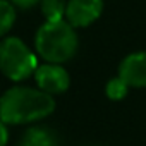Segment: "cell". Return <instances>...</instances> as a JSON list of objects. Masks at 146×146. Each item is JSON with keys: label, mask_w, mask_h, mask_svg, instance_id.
Listing matches in <instances>:
<instances>
[{"label": "cell", "mask_w": 146, "mask_h": 146, "mask_svg": "<svg viewBox=\"0 0 146 146\" xmlns=\"http://www.w3.org/2000/svg\"><path fill=\"white\" fill-rule=\"evenodd\" d=\"M55 110L53 95L40 88L12 86L0 96V119L5 124H29L52 115Z\"/></svg>", "instance_id": "obj_1"}, {"label": "cell", "mask_w": 146, "mask_h": 146, "mask_svg": "<svg viewBox=\"0 0 146 146\" xmlns=\"http://www.w3.org/2000/svg\"><path fill=\"white\" fill-rule=\"evenodd\" d=\"M79 38L69 21H45L35 35V50L45 62L65 64L78 53Z\"/></svg>", "instance_id": "obj_2"}, {"label": "cell", "mask_w": 146, "mask_h": 146, "mask_svg": "<svg viewBox=\"0 0 146 146\" xmlns=\"http://www.w3.org/2000/svg\"><path fill=\"white\" fill-rule=\"evenodd\" d=\"M38 57L17 36H4L0 41V72L11 81L21 83L35 76Z\"/></svg>", "instance_id": "obj_3"}, {"label": "cell", "mask_w": 146, "mask_h": 146, "mask_svg": "<svg viewBox=\"0 0 146 146\" xmlns=\"http://www.w3.org/2000/svg\"><path fill=\"white\" fill-rule=\"evenodd\" d=\"M35 81L41 91L50 95H62L70 86L69 72L62 67V64H53V62L38 65V69L35 70Z\"/></svg>", "instance_id": "obj_4"}, {"label": "cell", "mask_w": 146, "mask_h": 146, "mask_svg": "<svg viewBox=\"0 0 146 146\" xmlns=\"http://www.w3.org/2000/svg\"><path fill=\"white\" fill-rule=\"evenodd\" d=\"M103 12V0H67L65 21H69L76 29L88 28Z\"/></svg>", "instance_id": "obj_5"}, {"label": "cell", "mask_w": 146, "mask_h": 146, "mask_svg": "<svg viewBox=\"0 0 146 146\" xmlns=\"http://www.w3.org/2000/svg\"><path fill=\"white\" fill-rule=\"evenodd\" d=\"M119 76L129 88H146V52H132L125 55L119 65Z\"/></svg>", "instance_id": "obj_6"}, {"label": "cell", "mask_w": 146, "mask_h": 146, "mask_svg": "<svg viewBox=\"0 0 146 146\" xmlns=\"http://www.w3.org/2000/svg\"><path fill=\"white\" fill-rule=\"evenodd\" d=\"M19 146H58L57 134L46 127H29L21 141Z\"/></svg>", "instance_id": "obj_7"}, {"label": "cell", "mask_w": 146, "mask_h": 146, "mask_svg": "<svg viewBox=\"0 0 146 146\" xmlns=\"http://www.w3.org/2000/svg\"><path fill=\"white\" fill-rule=\"evenodd\" d=\"M67 0H40V9L45 21H60L65 19Z\"/></svg>", "instance_id": "obj_8"}, {"label": "cell", "mask_w": 146, "mask_h": 146, "mask_svg": "<svg viewBox=\"0 0 146 146\" xmlns=\"http://www.w3.org/2000/svg\"><path fill=\"white\" fill-rule=\"evenodd\" d=\"M16 23V5L11 0H0V38H4Z\"/></svg>", "instance_id": "obj_9"}, {"label": "cell", "mask_w": 146, "mask_h": 146, "mask_svg": "<svg viewBox=\"0 0 146 146\" xmlns=\"http://www.w3.org/2000/svg\"><path fill=\"white\" fill-rule=\"evenodd\" d=\"M127 91H129V84H127L119 74H117L115 78H112V79L107 83V86H105V93H107V96H108L110 100H113V102L124 100L125 95H127Z\"/></svg>", "instance_id": "obj_10"}, {"label": "cell", "mask_w": 146, "mask_h": 146, "mask_svg": "<svg viewBox=\"0 0 146 146\" xmlns=\"http://www.w3.org/2000/svg\"><path fill=\"white\" fill-rule=\"evenodd\" d=\"M11 2H12L16 7L26 11V9H31V7L38 5V4H40V0H11Z\"/></svg>", "instance_id": "obj_11"}, {"label": "cell", "mask_w": 146, "mask_h": 146, "mask_svg": "<svg viewBox=\"0 0 146 146\" xmlns=\"http://www.w3.org/2000/svg\"><path fill=\"white\" fill-rule=\"evenodd\" d=\"M7 141H9V131L5 122L0 119V146H7Z\"/></svg>", "instance_id": "obj_12"}]
</instances>
